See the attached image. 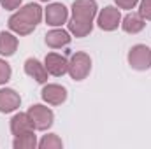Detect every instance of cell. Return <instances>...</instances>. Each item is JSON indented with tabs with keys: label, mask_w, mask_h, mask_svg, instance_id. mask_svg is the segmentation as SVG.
I'll use <instances>...</instances> for the list:
<instances>
[{
	"label": "cell",
	"mask_w": 151,
	"mask_h": 149,
	"mask_svg": "<svg viewBox=\"0 0 151 149\" xmlns=\"http://www.w3.org/2000/svg\"><path fill=\"white\" fill-rule=\"evenodd\" d=\"M114 2H116L118 9H127V11L134 9V7L139 4V0H114Z\"/></svg>",
	"instance_id": "obj_22"
},
{
	"label": "cell",
	"mask_w": 151,
	"mask_h": 149,
	"mask_svg": "<svg viewBox=\"0 0 151 149\" xmlns=\"http://www.w3.org/2000/svg\"><path fill=\"white\" fill-rule=\"evenodd\" d=\"M40 97L49 105H62L67 100V90L60 84H46L40 91Z\"/></svg>",
	"instance_id": "obj_9"
},
{
	"label": "cell",
	"mask_w": 151,
	"mask_h": 149,
	"mask_svg": "<svg viewBox=\"0 0 151 149\" xmlns=\"http://www.w3.org/2000/svg\"><path fill=\"white\" fill-rule=\"evenodd\" d=\"M67 30L70 32V35L81 39V37H86V35L91 34L93 23H90V21H79V19L70 18V19L67 21Z\"/></svg>",
	"instance_id": "obj_16"
},
{
	"label": "cell",
	"mask_w": 151,
	"mask_h": 149,
	"mask_svg": "<svg viewBox=\"0 0 151 149\" xmlns=\"http://www.w3.org/2000/svg\"><path fill=\"white\" fill-rule=\"evenodd\" d=\"M23 0H0V5L7 11H14V9H19Z\"/></svg>",
	"instance_id": "obj_21"
},
{
	"label": "cell",
	"mask_w": 151,
	"mask_h": 149,
	"mask_svg": "<svg viewBox=\"0 0 151 149\" xmlns=\"http://www.w3.org/2000/svg\"><path fill=\"white\" fill-rule=\"evenodd\" d=\"M90 72H91V58H90V54H86L83 51L72 53L70 58H69V70H67V74L70 75L74 81H83V79L88 77Z\"/></svg>",
	"instance_id": "obj_2"
},
{
	"label": "cell",
	"mask_w": 151,
	"mask_h": 149,
	"mask_svg": "<svg viewBox=\"0 0 151 149\" xmlns=\"http://www.w3.org/2000/svg\"><path fill=\"white\" fill-rule=\"evenodd\" d=\"M119 27L123 28V32L135 35V34H139V32L144 30L146 19H144L139 12H128L125 18H121V25H119Z\"/></svg>",
	"instance_id": "obj_14"
},
{
	"label": "cell",
	"mask_w": 151,
	"mask_h": 149,
	"mask_svg": "<svg viewBox=\"0 0 151 149\" xmlns=\"http://www.w3.org/2000/svg\"><path fill=\"white\" fill-rule=\"evenodd\" d=\"M28 132H35L34 123H32L28 112H18V114H14L12 119H11V133L14 137H18V135L28 133Z\"/></svg>",
	"instance_id": "obj_11"
},
{
	"label": "cell",
	"mask_w": 151,
	"mask_h": 149,
	"mask_svg": "<svg viewBox=\"0 0 151 149\" xmlns=\"http://www.w3.org/2000/svg\"><path fill=\"white\" fill-rule=\"evenodd\" d=\"M139 14L146 21H151V0H139Z\"/></svg>",
	"instance_id": "obj_20"
},
{
	"label": "cell",
	"mask_w": 151,
	"mask_h": 149,
	"mask_svg": "<svg viewBox=\"0 0 151 149\" xmlns=\"http://www.w3.org/2000/svg\"><path fill=\"white\" fill-rule=\"evenodd\" d=\"M42 19V7L39 4H27L19 7L7 21L9 30L16 35H30Z\"/></svg>",
	"instance_id": "obj_1"
},
{
	"label": "cell",
	"mask_w": 151,
	"mask_h": 149,
	"mask_svg": "<svg viewBox=\"0 0 151 149\" xmlns=\"http://www.w3.org/2000/svg\"><path fill=\"white\" fill-rule=\"evenodd\" d=\"M128 65L134 70H148L151 67V49L146 44H135L130 51H128Z\"/></svg>",
	"instance_id": "obj_3"
},
{
	"label": "cell",
	"mask_w": 151,
	"mask_h": 149,
	"mask_svg": "<svg viewBox=\"0 0 151 149\" xmlns=\"http://www.w3.org/2000/svg\"><path fill=\"white\" fill-rule=\"evenodd\" d=\"M39 2H51V0H39Z\"/></svg>",
	"instance_id": "obj_23"
},
{
	"label": "cell",
	"mask_w": 151,
	"mask_h": 149,
	"mask_svg": "<svg viewBox=\"0 0 151 149\" xmlns=\"http://www.w3.org/2000/svg\"><path fill=\"white\" fill-rule=\"evenodd\" d=\"M44 65L47 69V72L55 77H62L67 74L69 70V58L58 53H47L44 58Z\"/></svg>",
	"instance_id": "obj_8"
},
{
	"label": "cell",
	"mask_w": 151,
	"mask_h": 149,
	"mask_svg": "<svg viewBox=\"0 0 151 149\" xmlns=\"http://www.w3.org/2000/svg\"><path fill=\"white\" fill-rule=\"evenodd\" d=\"M97 14H99V5L95 0H74V4H72V18L74 19L93 23Z\"/></svg>",
	"instance_id": "obj_6"
},
{
	"label": "cell",
	"mask_w": 151,
	"mask_h": 149,
	"mask_svg": "<svg viewBox=\"0 0 151 149\" xmlns=\"http://www.w3.org/2000/svg\"><path fill=\"white\" fill-rule=\"evenodd\" d=\"M37 148L39 149H62L63 148V142H62V139L56 133H47V135H44L39 140Z\"/></svg>",
	"instance_id": "obj_18"
},
{
	"label": "cell",
	"mask_w": 151,
	"mask_h": 149,
	"mask_svg": "<svg viewBox=\"0 0 151 149\" xmlns=\"http://www.w3.org/2000/svg\"><path fill=\"white\" fill-rule=\"evenodd\" d=\"M70 32L69 30H63V28H53L46 34V44L51 47V49H62L65 46L70 44Z\"/></svg>",
	"instance_id": "obj_13"
},
{
	"label": "cell",
	"mask_w": 151,
	"mask_h": 149,
	"mask_svg": "<svg viewBox=\"0 0 151 149\" xmlns=\"http://www.w3.org/2000/svg\"><path fill=\"white\" fill-rule=\"evenodd\" d=\"M11 75H12L11 65H9L5 60H2V58H0V86H2V84H5V82L11 79Z\"/></svg>",
	"instance_id": "obj_19"
},
{
	"label": "cell",
	"mask_w": 151,
	"mask_h": 149,
	"mask_svg": "<svg viewBox=\"0 0 151 149\" xmlns=\"http://www.w3.org/2000/svg\"><path fill=\"white\" fill-rule=\"evenodd\" d=\"M37 135L35 132H28V133H23V135H18L14 137V142H12V148L14 149H35L37 148Z\"/></svg>",
	"instance_id": "obj_17"
},
{
	"label": "cell",
	"mask_w": 151,
	"mask_h": 149,
	"mask_svg": "<svg viewBox=\"0 0 151 149\" xmlns=\"http://www.w3.org/2000/svg\"><path fill=\"white\" fill-rule=\"evenodd\" d=\"M44 18H46V23L49 27L58 28V27H62L63 23L69 21V9L63 4H60V2H53V4H49L46 7Z\"/></svg>",
	"instance_id": "obj_7"
},
{
	"label": "cell",
	"mask_w": 151,
	"mask_h": 149,
	"mask_svg": "<svg viewBox=\"0 0 151 149\" xmlns=\"http://www.w3.org/2000/svg\"><path fill=\"white\" fill-rule=\"evenodd\" d=\"M21 105V97L18 91H14L12 88H2L0 90V112L9 114L19 109Z\"/></svg>",
	"instance_id": "obj_10"
},
{
	"label": "cell",
	"mask_w": 151,
	"mask_h": 149,
	"mask_svg": "<svg viewBox=\"0 0 151 149\" xmlns=\"http://www.w3.org/2000/svg\"><path fill=\"white\" fill-rule=\"evenodd\" d=\"M18 49V37L11 32H0V54L12 56Z\"/></svg>",
	"instance_id": "obj_15"
},
{
	"label": "cell",
	"mask_w": 151,
	"mask_h": 149,
	"mask_svg": "<svg viewBox=\"0 0 151 149\" xmlns=\"http://www.w3.org/2000/svg\"><path fill=\"white\" fill-rule=\"evenodd\" d=\"M97 25L104 32H114L121 25V12L118 7L107 5L97 14Z\"/></svg>",
	"instance_id": "obj_5"
},
{
	"label": "cell",
	"mask_w": 151,
	"mask_h": 149,
	"mask_svg": "<svg viewBox=\"0 0 151 149\" xmlns=\"http://www.w3.org/2000/svg\"><path fill=\"white\" fill-rule=\"evenodd\" d=\"M25 74L30 75L34 81H37L39 84H46L47 82V69L44 63H40L37 58H28L25 62Z\"/></svg>",
	"instance_id": "obj_12"
},
{
	"label": "cell",
	"mask_w": 151,
	"mask_h": 149,
	"mask_svg": "<svg viewBox=\"0 0 151 149\" xmlns=\"http://www.w3.org/2000/svg\"><path fill=\"white\" fill-rule=\"evenodd\" d=\"M27 112H28V116H30V119L34 123V128L39 130V132H44V130L51 128V125L55 123V112L49 107H46V105L35 104Z\"/></svg>",
	"instance_id": "obj_4"
}]
</instances>
